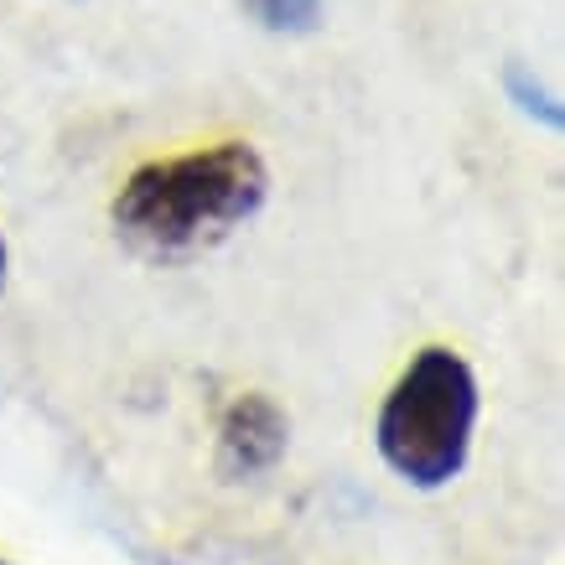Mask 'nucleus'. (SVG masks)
I'll return each mask as SVG.
<instances>
[{"label": "nucleus", "instance_id": "1", "mask_svg": "<svg viewBox=\"0 0 565 565\" xmlns=\"http://www.w3.org/2000/svg\"><path fill=\"white\" fill-rule=\"evenodd\" d=\"M270 172L255 146L223 140L188 156H161L125 177L115 223L151 255H192L228 239L265 207Z\"/></svg>", "mask_w": 565, "mask_h": 565}, {"label": "nucleus", "instance_id": "3", "mask_svg": "<svg viewBox=\"0 0 565 565\" xmlns=\"http://www.w3.org/2000/svg\"><path fill=\"white\" fill-rule=\"evenodd\" d=\"M286 451V415L275 399L265 394H244L228 405L223 415V436H218V457L228 478H255L265 467L280 462Z\"/></svg>", "mask_w": 565, "mask_h": 565}, {"label": "nucleus", "instance_id": "6", "mask_svg": "<svg viewBox=\"0 0 565 565\" xmlns=\"http://www.w3.org/2000/svg\"><path fill=\"white\" fill-rule=\"evenodd\" d=\"M0 565H6V561H0Z\"/></svg>", "mask_w": 565, "mask_h": 565}, {"label": "nucleus", "instance_id": "5", "mask_svg": "<svg viewBox=\"0 0 565 565\" xmlns=\"http://www.w3.org/2000/svg\"><path fill=\"white\" fill-rule=\"evenodd\" d=\"M0 286H6V239H0Z\"/></svg>", "mask_w": 565, "mask_h": 565}, {"label": "nucleus", "instance_id": "4", "mask_svg": "<svg viewBox=\"0 0 565 565\" xmlns=\"http://www.w3.org/2000/svg\"><path fill=\"white\" fill-rule=\"evenodd\" d=\"M249 11L275 32H307L322 11V0H249Z\"/></svg>", "mask_w": 565, "mask_h": 565}, {"label": "nucleus", "instance_id": "2", "mask_svg": "<svg viewBox=\"0 0 565 565\" xmlns=\"http://www.w3.org/2000/svg\"><path fill=\"white\" fill-rule=\"evenodd\" d=\"M478 405V379L462 353L420 348L379 405V457L411 488H446L467 467Z\"/></svg>", "mask_w": 565, "mask_h": 565}]
</instances>
